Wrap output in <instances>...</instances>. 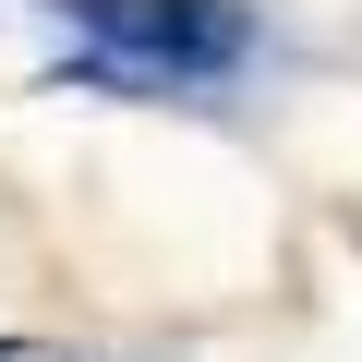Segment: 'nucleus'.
I'll return each mask as SVG.
<instances>
[{
    "label": "nucleus",
    "mask_w": 362,
    "mask_h": 362,
    "mask_svg": "<svg viewBox=\"0 0 362 362\" xmlns=\"http://www.w3.org/2000/svg\"><path fill=\"white\" fill-rule=\"evenodd\" d=\"M73 13H85L97 49H121L145 73H218L242 49V25L218 13V0H73Z\"/></svg>",
    "instance_id": "f257e3e1"
}]
</instances>
